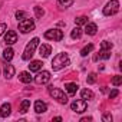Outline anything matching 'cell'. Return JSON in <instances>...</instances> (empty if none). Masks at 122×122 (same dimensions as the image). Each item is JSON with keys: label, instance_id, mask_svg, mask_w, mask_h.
<instances>
[{"label": "cell", "instance_id": "1", "mask_svg": "<svg viewBox=\"0 0 122 122\" xmlns=\"http://www.w3.org/2000/svg\"><path fill=\"white\" fill-rule=\"evenodd\" d=\"M68 65H71V60H69L68 53H59L52 60V68H53V71H60V69H63Z\"/></svg>", "mask_w": 122, "mask_h": 122}, {"label": "cell", "instance_id": "2", "mask_svg": "<svg viewBox=\"0 0 122 122\" xmlns=\"http://www.w3.org/2000/svg\"><path fill=\"white\" fill-rule=\"evenodd\" d=\"M39 46V37H33L29 43H27V46L25 47V52H23V59L25 60H30L32 59V56L35 55V50H36V47Z\"/></svg>", "mask_w": 122, "mask_h": 122}, {"label": "cell", "instance_id": "3", "mask_svg": "<svg viewBox=\"0 0 122 122\" xmlns=\"http://www.w3.org/2000/svg\"><path fill=\"white\" fill-rule=\"evenodd\" d=\"M47 92H49V95L53 98V99H56L59 103H68V95H65V92H62L60 89H57V88H53V86H49L47 88Z\"/></svg>", "mask_w": 122, "mask_h": 122}, {"label": "cell", "instance_id": "4", "mask_svg": "<svg viewBox=\"0 0 122 122\" xmlns=\"http://www.w3.org/2000/svg\"><path fill=\"white\" fill-rule=\"evenodd\" d=\"M119 12V2L118 0H111L106 3V6L103 7V15L105 16H113Z\"/></svg>", "mask_w": 122, "mask_h": 122}, {"label": "cell", "instance_id": "5", "mask_svg": "<svg viewBox=\"0 0 122 122\" xmlns=\"http://www.w3.org/2000/svg\"><path fill=\"white\" fill-rule=\"evenodd\" d=\"M45 39L53 40V42H60L63 39V32L59 29H50L47 32H45Z\"/></svg>", "mask_w": 122, "mask_h": 122}, {"label": "cell", "instance_id": "6", "mask_svg": "<svg viewBox=\"0 0 122 122\" xmlns=\"http://www.w3.org/2000/svg\"><path fill=\"white\" fill-rule=\"evenodd\" d=\"M19 30L22 33H29L32 30H35V22L32 19H23L19 22Z\"/></svg>", "mask_w": 122, "mask_h": 122}, {"label": "cell", "instance_id": "7", "mask_svg": "<svg viewBox=\"0 0 122 122\" xmlns=\"http://www.w3.org/2000/svg\"><path fill=\"white\" fill-rule=\"evenodd\" d=\"M86 108H88V103H86L85 99H79V101H75V102L71 103V109H72L73 112H76V113H82V112H85Z\"/></svg>", "mask_w": 122, "mask_h": 122}, {"label": "cell", "instance_id": "8", "mask_svg": "<svg viewBox=\"0 0 122 122\" xmlns=\"http://www.w3.org/2000/svg\"><path fill=\"white\" fill-rule=\"evenodd\" d=\"M49 81H50V72H47V71H42L35 76V82L37 85H45Z\"/></svg>", "mask_w": 122, "mask_h": 122}, {"label": "cell", "instance_id": "9", "mask_svg": "<svg viewBox=\"0 0 122 122\" xmlns=\"http://www.w3.org/2000/svg\"><path fill=\"white\" fill-rule=\"evenodd\" d=\"M17 42V35L15 30H7V33L5 35V43L6 45H13Z\"/></svg>", "mask_w": 122, "mask_h": 122}, {"label": "cell", "instance_id": "10", "mask_svg": "<svg viewBox=\"0 0 122 122\" xmlns=\"http://www.w3.org/2000/svg\"><path fill=\"white\" fill-rule=\"evenodd\" d=\"M50 53H52V46H50V45L43 43V45H40V46H39V55H40V56L47 57Z\"/></svg>", "mask_w": 122, "mask_h": 122}, {"label": "cell", "instance_id": "11", "mask_svg": "<svg viewBox=\"0 0 122 122\" xmlns=\"http://www.w3.org/2000/svg\"><path fill=\"white\" fill-rule=\"evenodd\" d=\"M46 111H47V105L45 102H42V101H36L35 102V112L36 113H43Z\"/></svg>", "mask_w": 122, "mask_h": 122}, {"label": "cell", "instance_id": "12", "mask_svg": "<svg viewBox=\"0 0 122 122\" xmlns=\"http://www.w3.org/2000/svg\"><path fill=\"white\" fill-rule=\"evenodd\" d=\"M96 30H98L96 23H86V26H85V33L86 35L93 36V35H96Z\"/></svg>", "mask_w": 122, "mask_h": 122}, {"label": "cell", "instance_id": "13", "mask_svg": "<svg viewBox=\"0 0 122 122\" xmlns=\"http://www.w3.org/2000/svg\"><path fill=\"white\" fill-rule=\"evenodd\" d=\"M10 112H12V105L10 103H3L2 105V108H0V115H2L3 118H6V116H9L10 115Z\"/></svg>", "mask_w": 122, "mask_h": 122}, {"label": "cell", "instance_id": "14", "mask_svg": "<svg viewBox=\"0 0 122 122\" xmlns=\"http://www.w3.org/2000/svg\"><path fill=\"white\" fill-rule=\"evenodd\" d=\"M42 62L40 60H32L30 62V65H29V69H30V72H39L40 69H42Z\"/></svg>", "mask_w": 122, "mask_h": 122}, {"label": "cell", "instance_id": "15", "mask_svg": "<svg viewBox=\"0 0 122 122\" xmlns=\"http://www.w3.org/2000/svg\"><path fill=\"white\" fill-rule=\"evenodd\" d=\"M19 81L23 82V83H30V82L33 81V78L30 76L29 72H20V75H19Z\"/></svg>", "mask_w": 122, "mask_h": 122}, {"label": "cell", "instance_id": "16", "mask_svg": "<svg viewBox=\"0 0 122 122\" xmlns=\"http://www.w3.org/2000/svg\"><path fill=\"white\" fill-rule=\"evenodd\" d=\"M109 57H111V49H101L99 55L95 56V60H98V59H109Z\"/></svg>", "mask_w": 122, "mask_h": 122}, {"label": "cell", "instance_id": "17", "mask_svg": "<svg viewBox=\"0 0 122 122\" xmlns=\"http://www.w3.org/2000/svg\"><path fill=\"white\" fill-rule=\"evenodd\" d=\"M5 76L6 79H10L15 76V66L13 65H6L5 66Z\"/></svg>", "mask_w": 122, "mask_h": 122}, {"label": "cell", "instance_id": "18", "mask_svg": "<svg viewBox=\"0 0 122 122\" xmlns=\"http://www.w3.org/2000/svg\"><path fill=\"white\" fill-rule=\"evenodd\" d=\"M81 96H82V99H85V101H89V99H93V98H95V95H93V92H92L91 89H82V91H81Z\"/></svg>", "mask_w": 122, "mask_h": 122}, {"label": "cell", "instance_id": "19", "mask_svg": "<svg viewBox=\"0 0 122 122\" xmlns=\"http://www.w3.org/2000/svg\"><path fill=\"white\" fill-rule=\"evenodd\" d=\"M13 56H15V52H13L12 47H6V49L3 50V59H5V60H12Z\"/></svg>", "mask_w": 122, "mask_h": 122}, {"label": "cell", "instance_id": "20", "mask_svg": "<svg viewBox=\"0 0 122 122\" xmlns=\"http://www.w3.org/2000/svg\"><path fill=\"white\" fill-rule=\"evenodd\" d=\"M65 88H66V91H68L69 95H75V93L78 92V88H79V86H78L76 83H66Z\"/></svg>", "mask_w": 122, "mask_h": 122}, {"label": "cell", "instance_id": "21", "mask_svg": "<svg viewBox=\"0 0 122 122\" xmlns=\"http://www.w3.org/2000/svg\"><path fill=\"white\" fill-rule=\"evenodd\" d=\"M29 108H30V101H29V99H23L22 103H20V112L26 113V112L29 111Z\"/></svg>", "mask_w": 122, "mask_h": 122}, {"label": "cell", "instance_id": "22", "mask_svg": "<svg viewBox=\"0 0 122 122\" xmlns=\"http://www.w3.org/2000/svg\"><path fill=\"white\" fill-rule=\"evenodd\" d=\"M81 35H82V29H81L79 26H76V27L71 32V37H72V39H79Z\"/></svg>", "mask_w": 122, "mask_h": 122}, {"label": "cell", "instance_id": "23", "mask_svg": "<svg viewBox=\"0 0 122 122\" xmlns=\"http://www.w3.org/2000/svg\"><path fill=\"white\" fill-rule=\"evenodd\" d=\"M92 50H93V45H92V43H89V45H86V46L81 50V56H88Z\"/></svg>", "mask_w": 122, "mask_h": 122}, {"label": "cell", "instance_id": "24", "mask_svg": "<svg viewBox=\"0 0 122 122\" xmlns=\"http://www.w3.org/2000/svg\"><path fill=\"white\" fill-rule=\"evenodd\" d=\"M75 23H76V26H81V25H86V23H88V17H86V16H81V17H76V19H75Z\"/></svg>", "mask_w": 122, "mask_h": 122}, {"label": "cell", "instance_id": "25", "mask_svg": "<svg viewBox=\"0 0 122 122\" xmlns=\"http://www.w3.org/2000/svg\"><path fill=\"white\" fill-rule=\"evenodd\" d=\"M57 2H59V5H60V6H63V7H69V6H72V5H73L75 0H57Z\"/></svg>", "mask_w": 122, "mask_h": 122}, {"label": "cell", "instance_id": "26", "mask_svg": "<svg viewBox=\"0 0 122 122\" xmlns=\"http://www.w3.org/2000/svg\"><path fill=\"white\" fill-rule=\"evenodd\" d=\"M121 83H122V76H119V75L113 76V79H112V85H113V86H119Z\"/></svg>", "mask_w": 122, "mask_h": 122}, {"label": "cell", "instance_id": "27", "mask_svg": "<svg viewBox=\"0 0 122 122\" xmlns=\"http://www.w3.org/2000/svg\"><path fill=\"white\" fill-rule=\"evenodd\" d=\"M35 13H36V17H42V16L45 15V10H43L40 6H36V7H35Z\"/></svg>", "mask_w": 122, "mask_h": 122}, {"label": "cell", "instance_id": "28", "mask_svg": "<svg viewBox=\"0 0 122 122\" xmlns=\"http://www.w3.org/2000/svg\"><path fill=\"white\" fill-rule=\"evenodd\" d=\"M88 83L89 85H93L95 82H96V73H89V76H88Z\"/></svg>", "mask_w": 122, "mask_h": 122}, {"label": "cell", "instance_id": "29", "mask_svg": "<svg viewBox=\"0 0 122 122\" xmlns=\"http://www.w3.org/2000/svg\"><path fill=\"white\" fill-rule=\"evenodd\" d=\"M101 49H112V43L108 42V40H105V42L101 43Z\"/></svg>", "mask_w": 122, "mask_h": 122}, {"label": "cell", "instance_id": "30", "mask_svg": "<svg viewBox=\"0 0 122 122\" xmlns=\"http://www.w3.org/2000/svg\"><path fill=\"white\" fill-rule=\"evenodd\" d=\"M25 17H26V13H25V12H22V10L16 12V19H17V20H23Z\"/></svg>", "mask_w": 122, "mask_h": 122}, {"label": "cell", "instance_id": "31", "mask_svg": "<svg viewBox=\"0 0 122 122\" xmlns=\"http://www.w3.org/2000/svg\"><path fill=\"white\" fill-rule=\"evenodd\" d=\"M6 29H7V25H6V23H0V36L5 33Z\"/></svg>", "mask_w": 122, "mask_h": 122}, {"label": "cell", "instance_id": "32", "mask_svg": "<svg viewBox=\"0 0 122 122\" xmlns=\"http://www.w3.org/2000/svg\"><path fill=\"white\" fill-rule=\"evenodd\" d=\"M102 119H103L105 122H111V121H112V116H111L109 113H105V115L102 116Z\"/></svg>", "mask_w": 122, "mask_h": 122}, {"label": "cell", "instance_id": "33", "mask_svg": "<svg viewBox=\"0 0 122 122\" xmlns=\"http://www.w3.org/2000/svg\"><path fill=\"white\" fill-rule=\"evenodd\" d=\"M118 93H119V92H118V89H113V91H112V92L109 93V98L112 99V98H115V96H118Z\"/></svg>", "mask_w": 122, "mask_h": 122}, {"label": "cell", "instance_id": "34", "mask_svg": "<svg viewBox=\"0 0 122 122\" xmlns=\"http://www.w3.org/2000/svg\"><path fill=\"white\" fill-rule=\"evenodd\" d=\"M88 121H92V118L88 116V118H82V119H81V122H88Z\"/></svg>", "mask_w": 122, "mask_h": 122}, {"label": "cell", "instance_id": "35", "mask_svg": "<svg viewBox=\"0 0 122 122\" xmlns=\"http://www.w3.org/2000/svg\"><path fill=\"white\" fill-rule=\"evenodd\" d=\"M53 121H62V118H60V116H56V118H53Z\"/></svg>", "mask_w": 122, "mask_h": 122}]
</instances>
